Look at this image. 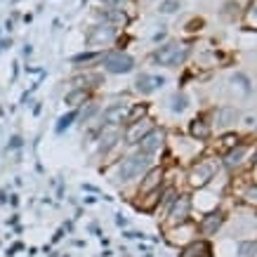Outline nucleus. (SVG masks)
I'll use <instances>...</instances> for the list:
<instances>
[{
	"label": "nucleus",
	"instance_id": "obj_8",
	"mask_svg": "<svg viewBox=\"0 0 257 257\" xmlns=\"http://www.w3.org/2000/svg\"><path fill=\"white\" fill-rule=\"evenodd\" d=\"M99 64L109 73H130L135 69V59L130 55H123V52H106L99 57Z\"/></svg>",
	"mask_w": 257,
	"mask_h": 257
},
{
	"label": "nucleus",
	"instance_id": "obj_12",
	"mask_svg": "<svg viewBox=\"0 0 257 257\" xmlns=\"http://www.w3.org/2000/svg\"><path fill=\"white\" fill-rule=\"evenodd\" d=\"M179 257H210V243L205 238H196L194 243H189L187 248H182Z\"/></svg>",
	"mask_w": 257,
	"mask_h": 257
},
{
	"label": "nucleus",
	"instance_id": "obj_21",
	"mask_svg": "<svg viewBox=\"0 0 257 257\" xmlns=\"http://www.w3.org/2000/svg\"><path fill=\"white\" fill-rule=\"evenodd\" d=\"M175 8H179L177 3H163V5H161V10H163V12H175Z\"/></svg>",
	"mask_w": 257,
	"mask_h": 257
},
{
	"label": "nucleus",
	"instance_id": "obj_2",
	"mask_svg": "<svg viewBox=\"0 0 257 257\" xmlns=\"http://www.w3.org/2000/svg\"><path fill=\"white\" fill-rule=\"evenodd\" d=\"M219 161L212 156H205V158H198L187 172V182L191 189H208L215 182L219 172Z\"/></svg>",
	"mask_w": 257,
	"mask_h": 257
},
{
	"label": "nucleus",
	"instance_id": "obj_6",
	"mask_svg": "<svg viewBox=\"0 0 257 257\" xmlns=\"http://www.w3.org/2000/svg\"><path fill=\"white\" fill-rule=\"evenodd\" d=\"M196 238H198V229H196L194 222H184V224L165 229V241L175 245V248H187L189 243H194Z\"/></svg>",
	"mask_w": 257,
	"mask_h": 257
},
{
	"label": "nucleus",
	"instance_id": "obj_10",
	"mask_svg": "<svg viewBox=\"0 0 257 257\" xmlns=\"http://www.w3.org/2000/svg\"><path fill=\"white\" fill-rule=\"evenodd\" d=\"M154 130V120L151 118H142L137 123H130L123 127V144L127 147H137L149 133Z\"/></svg>",
	"mask_w": 257,
	"mask_h": 257
},
{
	"label": "nucleus",
	"instance_id": "obj_3",
	"mask_svg": "<svg viewBox=\"0 0 257 257\" xmlns=\"http://www.w3.org/2000/svg\"><path fill=\"white\" fill-rule=\"evenodd\" d=\"M252 151H255V144H252V142H238L236 147L224 151V156H222L219 163L224 165L226 172H238L250 163V154H252Z\"/></svg>",
	"mask_w": 257,
	"mask_h": 257
},
{
	"label": "nucleus",
	"instance_id": "obj_5",
	"mask_svg": "<svg viewBox=\"0 0 257 257\" xmlns=\"http://www.w3.org/2000/svg\"><path fill=\"white\" fill-rule=\"evenodd\" d=\"M189 57V47L182 45V43H168V45L158 47L156 52H154V62L161 64V66H182V64L187 62Z\"/></svg>",
	"mask_w": 257,
	"mask_h": 257
},
{
	"label": "nucleus",
	"instance_id": "obj_14",
	"mask_svg": "<svg viewBox=\"0 0 257 257\" xmlns=\"http://www.w3.org/2000/svg\"><path fill=\"white\" fill-rule=\"evenodd\" d=\"M113 38H116L113 26H99V29L90 36V43H111Z\"/></svg>",
	"mask_w": 257,
	"mask_h": 257
},
{
	"label": "nucleus",
	"instance_id": "obj_15",
	"mask_svg": "<svg viewBox=\"0 0 257 257\" xmlns=\"http://www.w3.org/2000/svg\"><path fill=\"white\" fill-rule=\"evenodd\" d=\"M243 24L248 26V29H255L257 31V0H252L245 10V15H243Z\"/></svg>",
	"mask_w": 257,
	"mask_h": 257
},
{
	"label": "nucleus",
	"instance_id": "obj_20",
	"mask_svg": "<svg viewBox=\"0 0 257 257\" xmlns=\"http://www.w3.org/2000/svg\"><path fill=\"white\" fill-rule=\"evenodd\" d=\"M73 118H76V113H69V116H64L62 120H59V125H57V130H64V127H69Z\"/></svg>",
	"mask_w": 257,
	"mask_h": 257
},
{
	"label": "nucleus",
	"instance_id": "obj_16",
	"mask_svg": "<svg viewBox=\"0 0 257 257\" xmlns=\"http://www.w3.org/2000/svg\"><path fill=\"white\" fill-rule=\"evenodd\" d=\"M85 99H87L85 87H78V90H73V92L66 94V104H71V106H80V104H85Z\"/></svg>",
	"mask_w": 257,
	"mask_h": 257
},
{
	"label": "nucleus",
	"instance_id": "obj_1",
	"mask_svg": "<svg viewBox=\"0 0 257 257\" xmlns=\"http://www.w3.org/2000/svg\"><path fill=\"white\" fill-rule=\"evenodd\" d=\"M151 168H154L151 156L142 154V151H133V154H127V156H123L120 161H118V165H116V170H118L116 179L120 182V184H130V182L142 179L149 170H151Z\"/></svg>",
	"mask_w": 257,
	"mask_h": 257
},
{
	"label": "nucleus",
	"instance_id": "obj_18",
	"mask_svg": "<svg viewBox=\"0 0 257 257\" xmlns=\"http://www.w3.org/2000/svg\"><path fill=\"white\" fill-rule=\"evenodd\" d=\"M238 255L241 257H257V241H245L238 245Z\"/></svg>",
	"mask_w": 257,
	"mask_h": 257
},
{
	"label": "nucleus",
	"instance_id": "obj_17",
	"mask_svg": "<svg viewBox=\"0 0 257 257\" xmlns=\"http://www.w3.org/2000/svg\"><path fill=\"white\" fill-rule=\"evenodd\" d=\"M241 198L248 203V205H255V208H257V184H255V182H250L248 187L243 189V191H241Z\"/></svg>",
	"mask_w": 257,
	"mask_h": 257
},
{
	"label": "nucleus",
	"instance_id": "obj_11",
	"mask_svg": "<svg viewBox=\"0 0 257 257\" xmlns=\"http://www.w3.org/2000/svg\"><path fill=\"white\" fill-rule=\"evenodd\" d=\"M163 149H165V133L158 130V127H154V130L137 144V151H142V154H147V156H151V158L156 156L158 151H163Z\"/></svg>",
	"mask_w": 257,
	"mask_h": 257
},
{
	"label": "nucleus",
	"instance_id": "obj_9",
	"mask_svg": "<svg viewBox=\"0 0 257 257\" xmlns=\"http://www.w3.org/2000/svg\"><path fill=\"white\" fill-rule=\"evenodd\" d=\"M163 187H165V170L158 168V165H154V168L140 179V184H137V198H140V196H147V194H154V191H161Z\"/></svg>",
	"mask_w": 257,
	"mask_h": 257
},
{
	"label": "nucleus",
	"instance_id": "obj_7",
	"mask_svg": "<svg viewBox=\"0 0 257 257\" xmlns=\"http://www.w3.org/2000/svg\"><path fill=\"white\" fill-rule=\"evenodd\" d=\"M226 222V212L224 210H212V212H205L201 219H198V224H196V229H198V238H212V236H217V231L224 226Z\"/></svg>",
	"mask_w": 257,
	"mask_h": 257
},
{
	"label": "nucleus",
	"instance_id": "obj_19",
	"mask_svg": "<svg viewBox=\"0 0 257 257\" xmlns=\"http://www.w3.org/2000/svg\"><path fill=\"white\" fill-rule=\"evenodd\" d=\"M170 109L182 113V111L187 109V97H184V94H175V97L170 99Z\"/></svg>",
	"mask_w": 257,
	"mask_h": 257
},
{
	"label": "nucleus",
	"instance_id": "obj_4",
	"mask_svg": "<svg viewBox=\"0 0 257 257\" xmlns=\"http://www.w3.org/2000/svg\"><path fill=\"white\" fill-rule=\"evenodd\" d=\"M191 212H194V208H191V196L177 194V198H175L170 205V210L165 212V217H163L165 229H168V226L184 224V222H191Z\"/></svg>",
	"mask_w": 257,
	"mask_h": 257
},
{
	"label": "nucleus",
	"instance_id": "obj_13",
	"mask_svg": "<svg viewBox=\"0 0 257 257\" xmlns=\"http://www.w3.org/2000/svg\"><path fill=\"white\" fill-rule=\"evenodd\" d=\"M210 135H212V123H208L205 118H196V120H191V140L203 142V140H208Z\"/></svg>",
	"mask_w": 257,
	"mask_h": 257
}]
</instances>
